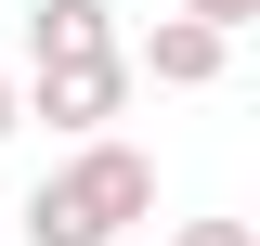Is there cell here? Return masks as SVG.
<instances>
[{
    "label": "cell",
    "instance_id": "cell-1",
    "mask_svg": "<svg viewBox=\"0 0 260 246\" xmlns=\"http://www.w3.org/2000/svg\"><path fill=\"white\" fill-rule=\"evenodd\" d=\"M143 208H156V169L104 130V143H65V169L26 194V246H117Z\"/></svg>",
    "mask_w": 260,
    "mask_h": 246
},
{
    "label": "cell",
    "instance_id": "cell-2",
    "mask_svg": "<svg viewBox=\"0 0 260 246\" xmlns=\"http://www.w3.org/2000/svg\"><path fill=\"white\" fill-rule=\"evenodd\" d=\"M13 91H26V117H52L65 143H104L117 104H130V52H104V65H39V78H13Z\"/></svg>",
    "mask_w": 260,
    "mask_h": 246
},
{
    "label": "cell",
    "instance_id": "cell-3",
    "mask_svg": "<svg viewBox=\"0 0 260 246\" xmlns=\"http://www.w3.org/2000/svg\"><path fill=\"white\" fill-rule=\"evenodd\" d=\"M104 52H130L117 0H26V78L39 65H104Z\"/></svg>",
    "mask_w": 260,
    "mask_h": 246
},
{
    "label": "cell",
    "instance_id": "cell-4",
    "mask_svg": "<svg viewBox=\"0 0 260 246\" xmlns=\"http://www.w3.org/2000/svg\"><path fill=\"white\" fill-rule=\"evenodd\" d=\"M221 52H234L221 26H195V13H156V39L130 52V78H156V91H208V78H221Z\"/></svg>",
    "mask_w": 260,
    "mask_h": 246
},
{
    "label": "cell",
    "instance_id": "cell-5",
    "mask_svg": "<svg viewBox=\"0 0 260 246\" xmlns=\"http://www.w3.org/2000/svg\"><path fill=\"white\" fill-rule=\"evenodd\" d=\"M182 13H195V26H221V39H234V26H260V0H182Z\"/></svg>",
    "mask_w": 260,
    "mask_h": 246
},
{
    "label": "cell",
    "instance_id": "cell-6",
    "mask_svg": "<svg viewBox=\"0 0 260 246\" xmlns=\"http://www.w3.org/2000/svg\"><path fill=\"white\" fill-rule=\"evenodd\" d=\"M169 246H260V233H247V220H182Z\"/></svg>",
    "mask_w": 260,
    "mask_h": 246
},
{
    "label": "cell",
    "instance_id": "cell-7",
    "mask_svg": "<svg viewBox=\"0 0 260 246\" xmlns=\"http://www.w3.org/2000/svg\"><path fill=\"white\" fill-rule=\"evenodd\" d=\"M13 130H26V91H13V65H0V143H13Z\"/></svg>",
    "mask_w": 260,
    "mask_h": 246
}]
</instances>
